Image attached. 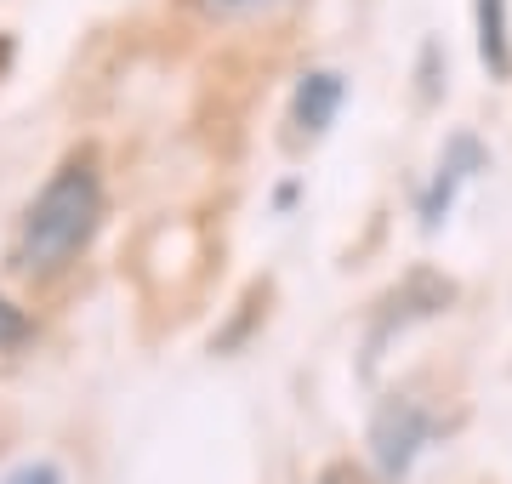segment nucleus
Instances as JSON below:
<instances>
[{"label":"nucleus","instance_id":"nucleus-1","mask_svg":"<svg viewBox=\"0 0 512 484\" xmlns=\"http://www.w3.org/2000/svg\"><path fill=\"white\" fill-rule=\"evenodd\" d=\"M103 211H109V194H103L97 160L92 154H69V160L46 177V188L23 205L18 240H12V262H18L23 274H35V280L63 274V268L97 240Z\"/></svg>","mask_w":512,"mask_h":484},{"label":"nucleus","instance_id":"nucleus-2","mask_svg":"<svg viewBox=\"0 0 512 484\" xmlns=\"http://www.w3.org/2000/svg\"><path fill=\"white\" fill-rule=\"evenodd\" d=\"M427 439H433L427 405H416L410 393L382 399L376 416H370V467H376V479L382 484L410 479V467H416V456L427 450Z\"/></svg>","mask_w":512,"mask_h":484},{"label":"nucleus","instance_id":"nucleus-3","mask_svg":"<svg viewBox=\"0 0 512 484\" xmlns=\"http://www.w3.org/2000/svg\"><path fill=\"white\" fill-rule=\"evenodd\" d=\"M456 302V285L444 280V274H433V268H416L410 280L399 285V291H387L382 308L370 314V336H365V371H376V359H382V348L393 342V336H404L410 325H421V319L444 314Z\"/></svg>","mask_w":512,"mask_h":484},{"label":"nucleus","instance_id":"nucleus-4","mask_svg":"<svg viewBox=\"0 0 512 484\" xmlns=\"http://www.w3.org/2000/svg\"><path fill=\"white\" fill-rule=\"evenodd\" d=\"M484 166H490V149L478 143L473 131H450V137H444L439 166H433V177H427V188H421V200H416V217H421V228H427V234H439V228L450 223L456 194L473 183Z\"/></svg>","mask_w":512,"mask_h":484},{"label":"nucleus","instance_id":"nucleus-5","mask_svg":"<svg viewBox=\"0 0 512 484\" xmlns=\"http://www.w3.org/2000/svg\"><path fill=\"white\" fill-rule=\"evenodd\" d=\"M348 75L342 69H330V63H319V69H302L291 86V103H285V126H291V143H319V137H330V126L342 120V109H348Z\"/></svg>","mask_w":512,"mask_h":484},{"label":"nucleus","instance_id":"nucleus-6","mask_svg":"<svg viewBox=\"0 0 512 484\" xmlns=\"http://www.w3.org/2000/svg\"><path fill=\"white\" fill-rule=\"evenodd\" d=\"M473 46L490 80H512V0H473Z\"/></svg>","mask_w":512,"mask_h":484},{"label":"nucleus","instance_id":"nucleus-7","mask_svg":"<svg viewBox=\"0 0 512 484\" xmlns=\"http://www.w3.org/2000/svg\"><path fill=\"white\" fill-rule=\"evenodd\" d=\"M183 6L211 29H239V23H285L308 0H183Z\"/></svg>","mask_w":512,"mask_h":484},{"label":"nucleus","instance_id":"nucleus-8","mask_svg":"<svg viewBox=\"0 0 512 484\" xmlns=\"http://www.w3.org/2000/svg\"><path fill=\"white\" fill-rule=\"evenodd\" d=\"M416 80H421V103H439V97H444V80H450V57H444L439 40H427V46H421Z\"/></svg>","mask_w":512,"mask_h":484},{"label":"nucleus","instance_id":"nucleus-9","mask_svg":"<svg viewBox=\"0 0 512 484\" xmlns=\"http://www.w3.org/2000/svg\"><path fill=\"white\" fill-rule=\"evenodd\" d=\"M29 336H35V325H29V314H23L18 302H12L6 291H0V354H12V348H23Z\"/></svg>","mask_w":512,"mask_h":484},{"label":"nucleus","instance_id":"nucleus-10","mask_svg":"<svg viewBox=\"0 0 512 484\" xmlns=\"http://www.w3.org/2000/svg\"><path fill=\"white\" fill-rule=\"evenodd\" d=\"M0 484H63V467L57 462H23V467H12Z\"/></svg>","mask_w":512,"mask_h":484},{"label":"nucleus","instance_id":"nucleus-11","mask_svg":"<svg viewBox=\"0 0 512 484\" xmlns=\"http://www.w3.org/2000/svg\"><path fill=\"white\" fill-rule=\"evenodd\" d=\"M274 205H279V211H291V205H296V183H285V188H279V194H274Z\"/></svg>","mask_w":512,"mask_h":484},{"label":"nucleus","instance_id":"nucleus-12","mask_svg":"<svg viewBox=\"0 0 512 484\" xmlns=\"http://www.w3.org/2000/svg\"><path fill=\"white\" fill-rule=\"evenodd\" d=\"M319 484H348V467H325V473H319Z\"/></svg>","mask_w":512,"mask_h":484}]
</instances>
